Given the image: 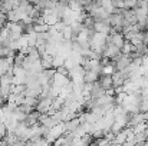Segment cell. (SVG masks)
I'll list each match as a JSON object with an SVG mask.
<instances>
[{
    "instance_id": "1",
    "label": "cell",
    "mask_w": 148,
    "mask_h": 146,
    "mask_svg": "<svg viewBox=\"0 0 148 146\" xmlns=\"http://www.w3.org/2000/svg\"><path fill=\"white\" fill-rule=\"evenodd\" d=\"M124 7L130 9V10H134V9L138 7V1L137 0H124Z\"/></svg>"
}]
</instances>
